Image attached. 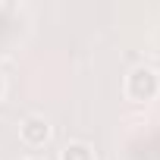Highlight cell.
Masks as SVG:
<instances>
[{
  "label": "cell",
  "instance_id": "277c9868",
  "mask_svg": "<svg viewBox=\"0 0 160 160\" xmlns=\"http://www.w3.org/2000/svg\"><path fill=\"white\" fill-rule=\"evenodd\" d=\"M0 94H3V75H0Z\"/></svg>",
  "mask_w": 160,
  "mask_h": 160
},
{
  "label": "cell",
  "instance_id": "5b68a950",
  "mask_svg": "<svg viewBox=\"0 0 160 160\" xmlns=\"http://www.w3.org/2000/svg\"><path fill=\"white\" fill-rule=\"evenodd\" d=\"M28 160H41V157H28Z\"/></svg>",
  "mask_w": 160,
  "mask_h": 160
},
{
  "label": "cell",
  "instance_id": "3957f363",
  "mask_svg": "<svg viewBox=\"0 0 160 160\" xmlns=\"http://www.w3.org/2000/svg\"><path fill=\"white\" fill-rule=\"evenodd\" d=\"M60 160H94V148L85 141H72L60 151Z\"/></svg>",
  "mask_w": 160,
  "mask_h": 160
},
{
  "label": "cell",
  "instance_id": "7a4b0ae2",
  "mask_svg": "<svg viewBox=\"0 0 160 160\" xmlns=\"http://www.w3.org/2000/svg\"><path fill=\"white\" fill-rule=\"evenodd\" d=\"M19 138H22L28 148H41V144L50 138V122H47L44 116L32 113V116L22 119V126H19Z\"/></svg>",
  "mask_w": 160,
  "mask_h": 160
},
{
  "label": "cell",
  "instance_id": "6da1fadb",
  "mask_svg": "<svg viewBox=\"0 0 160 160\" xmlns=\"http://www.w3.org/2000/svg\"><path fill=\"white\" fill-rule=\"evenodd\" d=\"M122 91L129 101L135 104H144V101H154L160 94V78L151 66H135L129 75H126V82H122Z\"/></svg>",
  "mask_w": 160,
  "mask_h": 160
}]
</instances>
